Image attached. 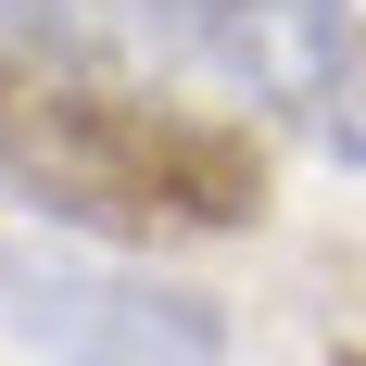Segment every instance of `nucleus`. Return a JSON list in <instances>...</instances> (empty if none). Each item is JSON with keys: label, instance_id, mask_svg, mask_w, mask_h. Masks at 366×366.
<instances>
[{"label": "nucleus", "instance_id": "nucleus-4", "mask_svg": "<svg viewBox=\"0 0 366 366\" xmlns=\"http://www.w3.org/2000/svg\"><path fill=\"white\" fill-rule=\"evenodd\" d=\"M354 366H366V354H354Z\"/></svg>", "mask_w": 366, "mask_h": 366}, {"label": "nucleus", "instance_id": "nucleus-3", "mask_svg": "<svg viewBox=\"0 0 366 366\" xmlns=\"http://www.w3.org/2000/svg\"><path fill=\"white\" fill-rule=\"evenodd\" d=\"M0 329L38 366H227L215 291L76 253V240H13L0 253Z\"/></svg>", "mask_w": 366, "mask_h": 366}, {"label": "nucleus", "instance_id": "nucleus-2", "mask_svg": "<svg viewBox=\"0 0 366 366\" xmlns=\"http://www.w3.org/2000/svg\"><path fill=\"white\" fill-rule=\"evenodd\" d=\"M127 26L164 64L303 127L329 164H366V13L354 0H127Z\"/></svg>", "mask_w": 366, "mask_h": 366}, {"label": "nucleus", "instance_id": "nucleus-1", "mask_svg": "<svg viewBox=\"0 0 366 366\" xmlns=\"http://www.w3.org/2000/svg\"><path fill=\"white\" fill-rule=\"evenodd\" d=\"M0 177L102 240H227L265 215L253 127L152 102L114 64H0Z\"/></svg>", "mask_w": 366, "mask_h": 366}]
</instances>
